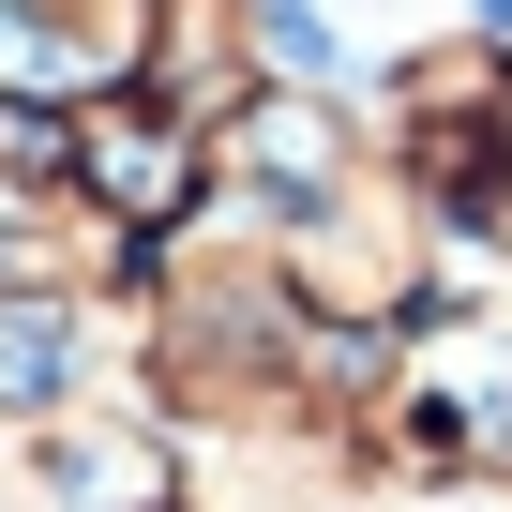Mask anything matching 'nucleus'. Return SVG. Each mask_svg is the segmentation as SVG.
<instances>
[{
    "label": "nucleus",
    "mask_w": 512,
    "mask_h": 512,
    "mask_svg": "<svg viewBox=\"0 0 512 512\" xmlns=\"http://www.w3.org/2000/svg\"><path fill=\"white\" fill-rule=\"evenodd\" d=\"M136 407L166 437H241V422H287V407H362V362L377 347H332L302 332L287 272H272V241H256V211H196L166 256H136Z\"/></svg>",
    "instance_id": "obj_1"
},
{
    "label": "nucleus",
    "mask_w": 512,
    "mask_h": 512,
    "mask_svg": "<svg viewBox=\"0 0 512 512\" xmlns=\"http://www.w3.org/2000/svg\"><path fill=\"white\" fill-rule=\"evenodd\" d=\"M347 106L452 241H512V16H407L377 76H347Z\"/></svg>",
    "instance_id": "obj_2"
},
{
    "label": "nucleus",
    "mask_w": 512,
    "mask_h": 512,
    "mask_svg": "<svg viewBox=\"0 0 512 512\" xmlns=\"http://www.w3.org/2000/svg\"><path fill=\"white\" fill-rule=\"evenodd\" d=\"M256 241H272L302 332H332V347H407L437 302H467V241H452L377 151H347V166L302 181L287 211H256Z\"/></svg>",
    "instance_id": "obj_3"
},
{
    "label": "nucleus",
    "mask_w": 512,
    "mask_h": 512,
    "mask_svg": "<svg viewBox=\"0 0 512 512\" xmlns=\"http://www.w3.org/2000/svg\"><path fill=\"white\" fill-rule=\"evenodd\" d=\"M46 181H61V196H76L106 241L166 256V241L211 211V136L121 91V106H76V121H46Z\"/></svg>",
    "instance_id": "obj_4"
},
{
    "label": "nucleus",
    "mask_w": 512,
    "mask_h": 512,
    "mask_svg": "<svg viewBox=\"0 0 512 512\" xmlns=\"http://www.w3.org/2000/svg\"><path fill=\"white\" fill-rule=\"evenodd\" d=\"M0 512H181V437L136 392L46 407L0 437Z\"/></svg>",
    "instance_id": "obj_5"
},
{
    "label": "nucleus",
    "mask_w": 512,
    "mask_h": 512,
    "mask_svg": "<svg viewBox=\"0 0 512 512\" xmlns=\"http://www.w3.org/2000/svg\"><path fill=\"white\" fill-rule=\"evenodd\" d=\"M136 61H151V0H0V106L16 121L121 106Z\"/></svg>",
    "instance_id": "obj_6"
},
{
    "label": "nucleus",
    "mask_w": 512,
    "mask_h": 512,
    "mask_svg": "<svg viewBox=\"0 0 512 512\" xmlns=\"http://www.w3.org/2000/svg\"><path fill=\"white\" fill-rule=\"evenodd\" d=\"M256 91H272V46H256V0H151V61H136V106L226 136Z\"/></svg>",
    "instance_id": "obj_7"
},
{
    "label": "nucleus",
    "mask_w": 512,
    "mask_h": 512,
    "mask_svg": "<svg viewBox=\"0 0 512 512\" xmlns=\"http://www.w3.org/2000/svg\"><path fill=\"white\" fill-rule=\"evenodd\" d=\"M407 362L467 407V452H482V497H512V302H437L422 332H407Z\"/></svg>",
    "instance_id": "obj_8"
},
{
    "label": "nucleus",
    "mask_w": 512,
    "mask_h": 512,
    "mask_svg": "<svg viewBox=\"0 0 512 512\" xmlns=\"http://www.w3.org/2000/svg\"><path fill=\"white\" fill-rule=\"evenodd\" d=\"M31 166H46V121H16V106H0V196H16Z\"/></svg>",
    "instance_id": "obj_9"
}]
</instances>
